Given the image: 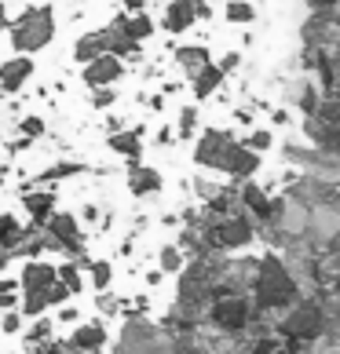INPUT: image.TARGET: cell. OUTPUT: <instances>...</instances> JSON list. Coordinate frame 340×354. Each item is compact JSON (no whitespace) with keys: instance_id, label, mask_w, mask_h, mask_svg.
Returning a JSON list of instances; mask_svg holds the SVG:
<instances>
[{"instance_id":"obj_17","label":"cell","mask_w":340,"mask_h":354,"mask_svg":"<svg viewBox=\"0 0 340 354\" xmlns=\"http://www.w3.org/2000/svg\"><path fill=\"white\" fill-rule=\"evenodd\" d=\"M220 81H224V70L208 62V66H205L198 77H194V91H198V95H208L213 88H220Z\"/></svg>"},{"instance_id":"obj_1","label":"cell","mask_w":340,"mask_h":354,"mask_svg":"<svg viewBox=\"0 0 340 354\" xmlns=\"http://www.w3.org/2000/svg\"><path fill=\"white\" fill-rule=\"evenodd\" d=\"M194 157H198V165L220 168V172H231V176H249V172H256V165H260L256 153L238 147V142H234L231 136H224V132H205Z\"/></svg>"},{"instance_id":"obj_15","label":"cell","mask_w":340,"mask_h":354,"mask_svg":"<svg viewBox=\"0 0 340 354\" xmlns=\"http://www.w3.org/2000/svg\"><path fill=\"white\" fill-rule=\"evenodd\" d=\"M110 150L125 153L128 161H136V157L143 153V142H139V128H136V132H114V136H110Z\"/></svg>"},{"instance_id":"obj_30","label":"cell","mask_w":340,"mask_h":354,"mask_svg":"<svg viewBox=\"0 0 340 354\" xmlns=\"http://www.w3.org/2000/svg\"><path fill=\"white\" fill-rule=\"evenodd\" d=\"M267 142H271V139H267L264 132H256V136L249 139V147H256V150H264V147H267Z\"/></svg>"},{"instance_id":"obj_23","label":"cell","mask_w":340,"mask_h":354,"mask_svg":"<svg viewBox=\"0 0 340 354\" xmlns=\"http://www.w3.org/2000/svg\"><path fill=\"white\" fill-rule=\"evenodd\" d=\"M81 172V165H55V168H48V172H41L33 183L41 187V183H51V179H62V176H77Z\"/></svg>"},{"instance_id":"obj_34","label":"cell","mask_w":340,"mask_h":354,"mask_svg":"<svg viewBox=\"0 0 340 354\" xmlns=\"http://www.w3.org/2000/svg\"><path fill=\"white\" fill-rule=\"evenodd\" d=\"M8 26V11H4V0H0V30Z\"/></svg>"},{"instance_id":"obj_35","label":"cell","mask_w":340,"mask_h":354,"mask_svg":"<svg viewBox=\"0 0 340 354\" xmlns=\"http://www.w3.org/2000/svg\"><path fill=\"white\" fill-rule=\"evenodd\" d=\"M319 4H322V0H319Z\"/></svg>"},{"instance_id":"obj_11","label":"cell","mask_w":340,"mask_h":354,"mask_svg":"<svg viewBox=\"0 0 340 354\" xmlns=\"http://www.w3.org/2000/svg\"><path fill=\"white\" fill-rule=\"evenodd\" d=\"M26 241V230L22 223L11 216V212H0V248H8V252H15V248Z\"/></svg>"},{"instance_id":"obj_22","label":"cell","mask_w":340,"mask_h":354,"mask_svg":"<svg viewBox=\"0 0 340 354\" xmlns=\"http://www.w3.org/2000/svg\"><path fill=\"white\" fill-rule=\"evenodd\" d=\"M22 329H26V314L22 310H4L0 314V333L4 336H22Z\"/></svg>"},{"instance_id":"obj_7","label":"cell","mask_w":340,"mask_h":354,"mask_svg":"<svg viewBox=\"0 0 340 354\" xmlns=\"http://www.w3.org/2000/svg\"><path fill=\"white\" fill-rule=\"evenodd\" d=\"M30 73H33V62H30V55L8 59L4 66H0V88H4V91H19L26 81H30Z\"/></svg>"},{"instance_id":"obj_5","label":"cell","mask_w":340,"mask_h":354,"mask_svg":"<svg viewBox=\"0 0 340 354\" xmlns=\"http://www.w3.org/2000/svg\"><path fill=\"white\" fill-rule=\"evenodd\" d=\"M121 73H125L121 55H96V59L84 62V84H88V88H107V84H114Z\"/></svg>"},{"instance_id":"obj_18","label":"cell","mask_w":340,"mask_h":354,"mask_svg":"<svg viewBox=\"0 0 340 354\" xmlns=\"http://www.w3.org/2000/svg\"><path fill=\"white\" fill-rule=\"evenodd\" d=\"M242 318H245V304H242V299H231V304L216 307V322L220 325H231V329H234V325H242Z\"/></svg>"},{"instance_id":"obj_8","label":"cell","mask_w":340,"mask_h":354,"mask_svg":"<svg viewBox=\"0 0 340 354\" xmlns=\"http://www.w3.org/2000/svg\"><path fill=\"white\" fill-rule=\"evenodd\" d=\"M198 4L194 0H172L165 11V30H172V33H183V30H190V22L198 19Z\"/></svg>"},{"instance_id":"obj_3","label":"cell","mask_w":340,"mask_h":354,"mask_svg":"<svg viewBox=\"0 0 340 354\" xmlns=\"http://www.w3.org/2000/svg\"><path fill=\"white\" fill-rule=\"evenodd\" d=\"M136 48L139 44L125 33L121 19H114L110 26L91 30V33H84L81 41H77V59L88 62V59H96V55H128V51H136Z\"/></svg>"},{"instance_id":"obj_16","label":"cell","mask_w":340,"mask_h":354,"mask_svg":"<svg viewBox=\"0 0 340 354\" xmlns=\"http://www.w3.org/2000/svg\"><path fill=\"white\" fill-rule=\"evenodd\" d=\"M213 238H220V245H245L249 241V223L245 219H231V223H224Z\"/></svg>"},{"instance_id":"obj_28","label":"cell","mask_w":340,"mask_h":354,"mask_svg":"<svg viewBox=\"0 0 340 354\" xmlns=\"http://www.w3.org/2000/svg\"><path fill=\"white\" fill-rule=\"evenodd\" d=\"M22 132L30 136V139L41 136V132H44V121H41V117H26V121H22Z\"/></svg>"},{"instance_id":"obj_4","label":"cell","mask_w":340,"mask_h":354,"mask_svg":"<svg viewBox=\"0 0 340 354\" xmlns=\"http://www.w3.org/2000/svg\"><path fill=\"white\" fill-rule=\"evenodd\" d=\"M44 227H48V245H55V248H62V252H70V256L84 252V230H81V223H77V216L51 212Z\"/></svg>"},{"instance_id":"obj_12","label":"cell","mask_w":340,"mask_h":354,"mask_svg":"<svg viewBox=\"0 0 340 354\" xmlns=\"http://www.w3.org/2000/svg\"><path fill=\"white\" fill-rule=\"evenodd\" d=\"M51 336H55V318H44V314H37V318L22 329L26 344H48Z\"/></svg>"},{"instance_id":"obj_13","label":"cell","mask_w":340,"mask_h":354,"mask_svg":"<svg viewBox=\"0 0 340 354\" xmlns=\"http://www.w3.org/2000/svg\"><path fill=\"white\" fill-rule=\"evenodd\" d=\"M176 62L183 66V73L198 77V73L208 66V51H205V48H179V51H176Z\"/></svg>"},{"instance_id":"obj_14","label":"cell","mask_w":340,"mask_h":354,"mask_svg":"<svg viewBox=\"0 0 340 354\" xmlns=\"http://www.w3.org/2000/svg\"><path fill=\"white\" fill-rule=\"evenodd\" d=\"M114 281V263L110 259H91L88 263V285L96 288V292H107Z\"/></svg>"},{"instance_id":"obj_6","label":"cell","mask_w":340,"mask_h":354,"mask_svg":"<svg viewBox=\"0 0 340 354\" xmlns=\"http://www.w3.org/2000/svg\"><path fill=\"white\" fill-rule=\"evenodd\" d=\"M107 325L102 322H81L77 329L70 333V347L77 351V354H91V351H102L107 347Z\"/></svg>"},{"instance_id":"obj_33","label":"cell","mask_w":340,"mask_h":354,"mask_svg":"<svg viewBox=\"0 0 340 354\" xmlns=\"http://www.w3.org/2000/svg\"><path fill=\"white\" fill-rule=\"evenodd\" d=\"M161 281H165L161 270H147V285H161Z\"/></svg>"},{"instance_id":"obj_20","label":"cell","mask_w":340,"mask_h":354,"mask_svg":"<svg viewBox=\"0 0 340 354\" xmlns=\"http://www.w3.org/2000/svg\"><path fill=\"white\" fill-rule=\"evenodd\" d=\"M55 278L70 288V296H81V292H84V278H81V270H77L73 263H62V267H55Z\"/></svg>"},{"instance_id":"obj_27","label":"cell","mask_w":340,"mask_h":354,"mask_svg":"<svg viewBox=\"0 0 340 354\" xmlns=\"http://www.w3.org/2000/svg\"><path fill=\"white\" fill-rule=\"evenodd\" d=\"M91 91H96V95H91V106H102V110L114 106V91L110 88H91Z\"/></svg>"},{"instance_id":"obj_29","label":"cell","mask_w":340,"mask_h":354,"mask_svg":"<svg viewBox=\"0 0 340 354\" xmlns=\"http://www.w3.org/2000/svg\"><path fill=\"white\" fill-rule=\"evenodd\" d=\"M194 121H198V113H194V110H183V113H179V132L187 136L190 128H194Z\"/></svg>"},{"instance_id":"obj_25","label":"cell","mask_w":340,"mask_h":354,"mask_svg":"<svg viewBox=\"0 0 340 354\" xmlns=\"http://www.w3.org/2000/svg\"><path fill=\"white\" fill-rule=\"evenodd\" d=\"M256 15V11L249 8V4H242V0H234V4H227V19L231 22H249Z\"/></svg>"},{"instance_id":"obj_19","label":"cell","mask_w":340,"mask_h":354,"mask_svg":"<svg viewBox=\"0 0 340 354\" xmlns=\"http://www.w3.org/2000/svg\"><path fill=\"white\" fill-rule=\"evenodd\" d=\"M121 26H125V33L132 37L136 44H139V41H147V37H150V30H154L147 15H132V19H128V15H121Z\"/></svg>"},{"instance_id":"obj_10","label":"cell","mask_w":340,"mask_h":354,"mask_svg":"<svg viewBox=\"0 0 340 354\" xmlns=\"http://www.w3.org/2000/svg\"><path fill=\"white\" fill-rule=\"evenodd\" d=\"M22 205H26V212H30V219L37 223V227H44L48 223V216L55 212V198H51V194H26L22 198Z\"/></svg>"},{"instance_id":"obj_32","label":"cell","mask_w":340,"mask_h":354,"mask_svg":"<svg viewBox=\"0 0 340 354\" xmlns=\"http://www.w3.org/2000/svg\"><path fill=\"white\" fill-rule=\"evenodd\" d=\"M11 256H15V252H8V248H0V274H4V270L11 267Z\"/></svg>"},{"instance_id":"obj_24","label":"cell","mask_w":340,"mask_h":354,"mask_svg":"<svg viewBox=\"0 0 340 354\" xmlns=\"http://www.w3.org/2000/svg\"><path fill=\"white\" fill-rule=\"evenodd\" d=\"M55 325H81V310H77L70 299L59 304V314H55Z\"/></svg>"},{"instance_id":"obj_9","label":"cell","mask_w":340,"mask_h":354,"mask_svg":"<svg viewBox=\"0 0 340 354\" xmlns=\"http://www.w3.org/2000/svg\"><path fill=\"white\" fill-rule=\"evenodd\" d=\"M128 190H132L136 198L158 194V190H161V176L154 172V168H132V176H128Z\"/></svg>"},{"instance_id":"obj_31","label":"cell","mask_w":340,"mask_h":354,"mask_svg":"<svg viewBox=\"0 0 340 354\" xmlns=\"http://www.w3.org/2000/svg\"><path fill=\"white\" fill-rule=\"evenodd\" d=\"M121 4H125L128 11H132V15H139V11H143V4H147V0H121Z\"/></svg>"},{"instance_id":"obj_2","label":"cell","mask_w":340,"mask_h":354,"mask_svg":"<svg viewBox=\"0 0 340 354\" xmlns=\"http://www.w3.org/2000/svg\"><path fill=\"white\" fill-rule=\"evenodd\" d=\"M51 37H55V15H51V8H44V4L26 8L22 15L11 22V48L22 51V55H33V51L48 48Z\"/></svg>"},{"instance_id":"obj_26","label":"cell","mask_w":340,"mask_h":354,"mask_svg":"<svg viewBox=\"0 0 340 354\" xmlns=\"http://www.w3.org/2000/svg\"><path fill=\"white\" fill-rule=\"evenodd\" d=\"M245 201H249V208H253V212L267 216V198H264V194H260L256 187H245Z\"/></svg>"},{"instance_id":"obj_21","label":"cell","mask_w":340,"mask_h":354,"mask_svg":"<svg viewBox=\"0 0 340 354\" xmlns=\"http://www.w3.org/2000/svg\"><path fill=\"white\" fill-rule=\"evenodd\" d=\"M158 270H161V274H176V270H183V256H179V248H176V245H165L161 252H158Z\"/></svg>"}]
</instances>
